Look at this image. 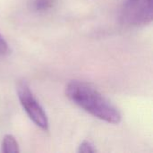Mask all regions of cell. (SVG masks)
<instances>
[{"instance_id": "obj_6", "label": "cell", "mask_w": 153, "mask_h": 153, "mask_svg": "<svg viewBox=\"0 0 153 153\" xmlns=\"http://www.w3.org/2000/svg\"><path fill=\"white\" fill-rule=\"evenodd\" d=\"M96 152V149L94 148V145L88 141H83L78 149V152L80 153H92Z\"/></svg>"}, {"instance_id": "obj_1", "label": "cell", "mask_w": 153, "mask_h": 153, "mask_svg": "<svg viewBox=\"0 0 153 153\" xmlns=\"http://www.w3.org/2000/svg\"><path fill=\"white\" fill-rule=\"evenodd\" d=\"M66 97L91 116L109 124L121 121V114L100 92L87 82L72 81L65 87Z\"/></svg>"}, {"instance_id": "obj_2", "label": "cell", "mask_w": 153, "mask_h": 153, "mask_svg": "<svg viewBox=\"0 0 153 153\" xmlns=\"http://www.w3.org/2000/svg\"><path fill=\"white\" fill-rule=\"evenodd\" d=\"M16 91L21 105L30 120H32V122L40 129L47 131L48 129V117L34 97L29 85L25 82H20L17 84Z\"/></svg>"}, {"instance_id": "obj_3", "label": "cell", "mask_w": 153, "mask_h": 153, "mask_svg": "<svg viewBox=\"0 0 153 153\" xmlns=\"http://www.w3.org/2000/svg\"><path fill=\"white\" fill-rule=\"evenodd\" d=\"M124 23L132 26H144L152 22V0H127L122 9Z\"/></svg>"}, {"instance_id": "obj_5", "label": "cell", "mask_w": 153, "mask_h": 153, "mask_svg": "<svg viewBox=\"0 0 153 153\" xmlns=\"http://www.w3.org/2000/svg\"><path fill=\"white\" fill-rule=\"evenodd\" d=\"M56 0H31L30 8L36 12H45L54 6Z\"/></svg>"}, {"instance_id": "obj_4", "label": "cell", "mask_w": 153, "mask_h": 153, "mask_svg": "<svg viewBox=\"0 0 153 153\" xmlns=\"http://www.w3.org/2000/svg\"><path fill=\"white\" fill-rule=\"evenodd\" d=\"M2 152L4 153L19 152V145L15 138L11 134H6L2 143Z\"/></svg>"}, {"instance_id": "obj_7", "label": "cell", "mask_w": 153, "mask_h": 153, "mask_svg": "<svg viewBox=\"0 0 153 153\" xmlns=\"http://www.w3.org/2000/svg\"><path fill=\"white\" fill-rule=\"evenodd\" d=\"M8 52V44L0 34V56H4Z\"/></svg>"}]
</instances>
